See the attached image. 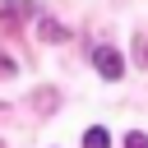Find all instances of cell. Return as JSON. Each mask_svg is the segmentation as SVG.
<instances>
[{
  "label": "cell",
  "mask_w": 148,
  "mask_h": 148,
  "mask_svg": "<svg viewBox=\"0 0 148 148\" xmlns=\"http://www.w3.org/2000/svg\"><path fill=\"white\" fill-rule=\"evenodd\" d=\"M111 143V134L102 130V125H92V130H83V148H106Z\"/></svg>",
  "instance_id": "4"
},
{
  "label": "cell",
  "mask_w": 148,
  "mask_h": 148,
  "mask_svg": "<svg viewBox=\"0 0 148 148\" xmlns=\"http://www.w3.org/2000/svg\"><path fill=\"white\" fill-rule=\"evenodd\" d=\"M134 60L148 69V37H134Z\"/></svg>",
  "instance_id": "5"
},
{
  "label": "cell",
  "mask_w": 148,
  "mask_h": 148,
  "mask_svg": "<svg viewBox=\"0 0 148 148\" xmlns=\"http://www.w3.org/2000/svg\"><path fill=\"white\" fill-rule=\"evenodd\" d=\"M125 148H148V134H143V130H130V134H125Z\"/></svg>",
  "instance_id": "6"
},
{
  "label": "cell",
  "mask_w": 148,
  "mask_h": 148,
  "mask_svg": "<svg viewBox=\"0 0 148 148\" xmlns=\"http://www.w3.org/2000/svg\"><path fill=\"white\" fill-rule=\"evenodd\" d=\"M28 14H37V5H32V0H5V23L28 18Z\"/></svg>",
  "instance_id": "2"
},
{
  "label": "cell",
  "mask_w": 148,
  "mask_h": 148,
  "mask_svg": "<svg viewBox=\"0 0 148 148\" xmlns=\"http://www.w3.org/2000/svg\"><path fill=\"white\" fill-rule=\"evenodd\" d=\"M88 60H92V69H97L106 83H116V79L125 74V56H120L116 46H92V51H88Z\"/></svg>",
  "instance_id": "1"
},
{
  "label": "cell",
  "mask_w": 148,
  "mask_h": 148,
  "mask_svg": "<svg viewBox=\"0 0 148 148\" xmlns=\"http://www.w3.org/2000/svg\"><path fill=\"white\" fill-rule=\"evenodd\" d=\"M37 28H42V42H65V37H69V32H65V23H56V18H42Z\"/></svg>",
  "instance_id": "3"
}]
</instances>
